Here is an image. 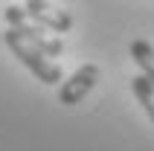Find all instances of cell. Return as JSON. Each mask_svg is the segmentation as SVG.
<instances>
[{"label":"cell","instance_id":"1","mask_svg":"<svg viewBox=\"0 0 154 151\" xmlns=\"http://www.w3.org/2000/svg\"><path fill=\"white\" fill-rule=\"evenodd\" d=\"M3 41H6L9 50L15 52V58L20 61V64H23V67L38 79V82H44V84H61V79H64V76H61V67L47 55V52L38 50L32 41H26L17 29L9 26L6 32H3Z\"/></svg>","mask_w":154,"mask_h":151},{"label":"cell","instance_id":"2","mask_svg":"<svg viewBox=\"0 0 154 151\" xmlns=\"http://www.w3.org/2000/svg\"><path fill=\"white\" fill-rule=\"evenodd\" d=\"M3 17H6V23L12 26V29H17L26 41H32L35 47H38L41 52H47L50 58H58L61 52H64L61 35L50 32V29H47V26H41V23H35L32 17L26 15L23 6H9L6 12H3Z\"/></svg>","mask_w":154,"mask_h":151},{"label":"cell","instance_id":"3","mask_svg":"<svg viewBox=\"0 0 154 151\" xmlns=\"http://www.w3.org/2000/svg\"><path fill=\"white\" fill-rule=\"evenodd\" d=\"M99 79H102V70H99V64H82V67H79L73 76L61 79L58 102H61V105H67V108L79 105V102H82L87 93H90L96 84H99Z\"/></svg>","mask_w":154,"mask_h":151},{"label":"cell","instance_id":"4","mask_svg":"<svg viewBox=\"0 0 154 151\" xmlns=\"http://www.w3.org/2000/svg\"><path fill=\"white\" fill-rule=\"evenodd\" d=\"M26 15L32 17L35 23H41L47 26L50 32L55 35H64L73 29V15H70L67 9H58V6H52L50 0H26Z\"/></svg>","mask_w":154,"mask_h":151},{"label":"cell","instance_id":"5","mask_svg":"<svg viewBox=\"0 0 154 151\" xmlns=\"http://www.w3.org/2000/svg\"><path fill=\"white\" fill-rule=\"evenodd\" d=\"M131 58L137 61L140 73H143L148 82L154 84V47H151L148 41H143V38L131 41Z\"/></svg>","mask_w":154,"mask_h":151},{"label":"cell","instance_id":"6","mask_svg":"<svg viewBox=\"0 0 154 151\" xmlns=\"http://www.w3.org/2000/svg\"><path fill=\"white\" fill-rule=\"evenodd\" d=\"M131 93H134V99L143 105V110L148 113V119L154 122V84L140 73V76L131 79Z\"/></svg>","mask_w":154,"mask_h":151}]
</instances>
